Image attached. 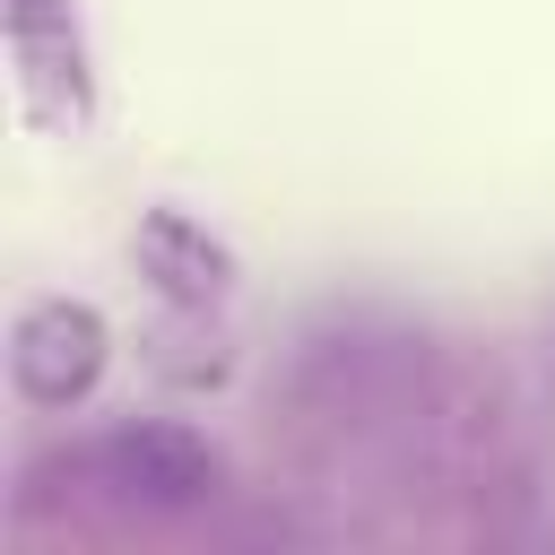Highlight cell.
Returning <instances> with one entry per match:
<instances>
[{"label":"cell","mask_w":555,"mask_h":555,"mask_svg":"<svg viewBox=\"0 0 555 555\" xmlns=\"http://www.w3.org/2000/svg\"><path fill=\"white\" fill-rule=\"evenodd\" d=\"M87 468L121 503H147V512H182V503H208L217 494V451L191 425H113L87 451Z\"/></svg>","instance_id":"cell-1"},{"label":"cell","mask_w":555,"mask_h":555,"mask_svg":"<svg viewBox=\"0 0 555 555\" xmlns=\"http://www.w3.org/2000/svg\"><path fill=\"white\" fill-rule=\"evenodd\" d=\"M9 373H17V390H26L35 408L87 399L95 373H104V321H95L87 304H69V295L35 304V312L17 321V338H9Z\"/></svg>","instance_id":"cell-2"},{"label":"cell","mask_w":555,"mask_h":555,"mask_svg":"<svg viewBox=\"0 0 555 555\" xmlns=\"http://www.w3.org/2000/svg\"><path fill=\"white\" fill-rule=\"evenodd\" d=\"M139 269H147V278H156L173 304H217V295L234 286L225 243H208V225H191L182 208L139 217Z\"/></svg>","instance_id":"cell-3"}]
</instances>
